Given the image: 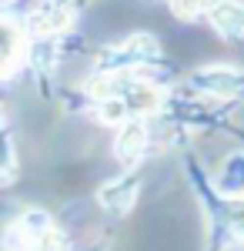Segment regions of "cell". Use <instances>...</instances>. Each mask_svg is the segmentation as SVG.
<instances>
[{
  "mask_svg": "<svg viewBox=\"0 0 244 251\" xmlns=\"http://www.w3.org/2000/svg\"><path fill=\"white\" fill-rule=\"evenodd\" d=\"M137 191H141V177L134 168H127L124 174H117L114 181L107 184H100V191H97V201H100V208L111 214H127L134 208V201H137Z\"/></svg>",
  "mask_w": 244,
  "mask_h": 251,
  "instance_id": "5b68a950",
  "label": "cell"
},
{
  "mask_svg": "<svg viewBox=\"0 0 244 251\" xmlns=\"http://www.w3.org/2000/svg\"><path fill=\"white\" fill-rule=\"evenodd\" d=\"M144 151H147V127H144L141 117H127L117 131V141H114V157L124 168H137Z\"/></svg>",
  "mask_w": 244,
  "mask_h": 251,
  "instance_id": "52a82bcc",
  "label": "cell"
},
{
  "mask_svg": "<svg viewBox=\"0 0 244 251\" xmlns=\"http://www.w3.org/2000/svg\"><path fill=\"white\" fill-rule=\"evenodd\" d=\"M27 57V34L17 20L0 14V77L14 74Z\"/></svg>",
  "mask_w": 244,
  "mask_h": 251,
  "instance_id": "8992f818",
  "label": "cell"
},
{
  "mask_svg": "<svg viewBox=\"0 0 244 251\" xmlns=\"http://www.w3.org/2000/svg\"><path fill=\"white\" fill-rule=\"evenodd\" d=\"M171 3V14H174V17L177 20H201L204 17V10H207V3H211V0H168Z\"/></svg>",
  "mask_w": 244,
  "mask_h": 251,
  "instance_id": "30bf717a",
  "label": "cell"
},
{
  "mask_svg": "<svg viewBox=\"0 0 244 251\" xmlns=\"http://www.w3.org/2000/svg\"><path fill=\"white\" fill-rule=\"evenodd\" d=\"M221 191L227 198H244V154H234L224 164V174H221Z\"/></svg>",
  "mask_w": 244,
  "mask_h": 251,
  "instance_id": "9c48e42d",
  "label": "cell"
},
{
  "mask_svg": "<svg viewBox=\"0 0 244 251\" xmlns=\"http://www.w3.org/2000/svg\"><path fill=\"white\" fill-rule=\"evenodd\" d=\"M234 228H238V234L244 238V201L238 204V211H234Z\"/></svg>",
  "mask_w": 244,
  "mask_h": 251,
  "instance_id": "7c38bea8",
  "label": "cell"
},
{
  "mask_svg": "<svg viewBox=\"0 0 244 251\" xmlns=\"http://www.w3.org/2000/svg\"><path fill=\"white\" fill-rule=\"evenodd\" d=\"M50 225H54V221H50L47 211L30 208V211H24L17 221H10V225L3 228L0 245H3V251H34V245L40 241V234L47 231Z\"/></svg>",
  "mask_w": 244,
  "mask_h": 251,
  "instance_id": "277c9868",
  "label": "cell"
},
{
  "mask_svg": "<svg viewBox=\"0 0 244 251\" xmlns=\"http://www.w3.org/2000/svg\"><path fill=\"white\" fill-rule=\"evenodd\" d=\"M3 127H7V117H3V111H0V131H3Z\"/></svg>",
  "mask_w": 244,
  "mask_h": 251,
  "instance_id": "4fadbf2b",
  "label": "cell"
},
{
  "mask_svg": "<svg viewBox=\"0 0 244 251\" xmlns=\"http://www.w3.org/2000/svg\"><path fill=\"white\" fill-rule=\"evenodd\" d=\"M204 17L214 27V34L227 40L244 37V0H214V3H207Z\"/></svg>",
  "mask_w": 244,
  "mask_h": 251,
  "instance_id": "ba28073f",
  "label": "cell"
},
{
  "mask_svg": "<svg viewBox=\"0 0 244 251\" xmlns=\"http://www.w3.org/2000/svg\"><path fill=\"white\" fill-rule=\"evenodd\" d=\"M197 94H211V97H241L244 94V71L241 67H231V64H207L197 67L188 80Z\"/></svg>",
  "mask_w": 244,
  "mask_h": 251,
  "instance_id": "3957f363",
  "label": "cell"
},
{
  "mask_svg": "<svg viewBox=\"0 0 244 251\" xmlns=\"http://www.w3.org/2000/svg\"><path fill=\"white\" fill-rule=\"evenodd\" d=\"M154 60H161V44L150 34H131L100 54V71H141Z\"/></svg>",
  "mask_w": 244,
  "mask_h": 251,
  "instance_id": "6da1fadb",
  "label": "cell"
},
{
  "mask_svg": "<svg viewBox=\"0 0 244 251\" xmlns=\"http://www.w3.org/2000/svg\"><path fill=\"white\" fill-rule=\"evenodd\" d=\"M74 24V3L71 0H40L24 20V34L30 40H54L67 34Z\"/></svg>",
  "mask_w": 244,
  "mask_h": 251,
  "instance_id": "7a4b0ae2",
  "label": "cell"
},
{
  "mask_svg": "<svg viewBox=\"0 0 244 251\" xmlns=\"http://www.w3.org/2000/svg\"><path fill=\"white\" fill-rule=\"evenodd\" d=\"M34 251H67V238H64V234L57 231L54 225H50L47 231L40 234V241L34 245Z\"/></svg>",
  "mask_w": 244,
  "mask_h": 251,
  "instance_id": "8fae6325",
  "label": "cell"
}]
</instances>
